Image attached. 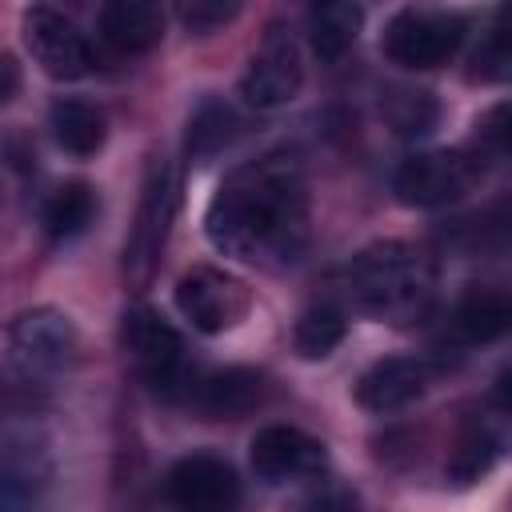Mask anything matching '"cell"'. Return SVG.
I'll list each match as a JSON object with an SVG mask.
<instances>
[{"label":"cell","instance_id":"obj_1","mask_svg":"<svg viewBox=\"0 0 512 512\" xmlns=\"http://www.w3.org/2000/svg\"><path fill=\"white\" fill-rule=\"evenodd\" d=\"M208 240L248 264H292L308 244V184L288 152H268L240 164L216 188Z\"/></svg>","mask_w":512,"mask_h":512},{"label":"cell","instance_id":"obj_2","mask_svg":"<svg viewBox=\"0 0 512 512\" xmlns=\"http://www.w3.org/2000/svg\"><path fill=\"white\" fill-rule=\"evenodd\" d=\"M344 276H348L352 300L364 312L392 320V324H408L424 316L432 304V288H436L432 260L404 240L368 244L364 252L352 256Z\"/></svg>","mask_w":512,"mask_h":512},{"label":"cell","instance_id":"obj_3","mask_svg":"<svg viewBox=\"0 0 512 512\" xmlns=\"http://www.w3.org/2000/svg\"><path fill=\"white\" fill-rule=\"evenodd\" d=\"M172 216H176V176L164 160H152L148 176H144V188H140L132 232L124 240V280L132 288L152 284V276L160 268V252L168 244Z\"/></svg>","mask_w":512,"mask_h":512},{"label":"cell","instance_id":"obj_4","mask_svg":"<svg viewBox=\"0 0 512 512\" xmlns=\"http://www.w3.org/2000/svg\"><path fill=\"white\" fill-rule=\"evenodd\" d=\"M480 176H484V160L476 152L436 148V152L408 156L392 176V192L408 208H440L472 192Z\"/></svg>","mask_w":512,"mask_h":512},{"label":"cell","instance_id":"obj_5","mask_svg":"<svg viewBox=\"0 0 512 512\" xmlns=\"http://www.w3.org/2000/svg\"><path fill=\"white\" fill-rule=\"evenodd\" d=\"M464 44V20L436 8H404L384 24V56L400 68H440Z\"/></svg>","mask_w":512,"mask_h":512},{"label":"cell","instance_id":"obj_6","mask_svg":"<svg viewBox=\"0 0 512 512\" xmlns=\"http://www.w3.org/2000/svg\"><path fill=\"white\" fill-rule=\"evenodd\" d=\"M120 340H124V352L132 356L136 372H140L156 392H164V396L184 392V384H188L184 344H180V332H176L160 312H152L148 304H132V308L124 312Z\"/></svg>","mask_w":512,"mask_h":512},{"label":"cell","instance_id":"obj_7","mask_svg":"<svg viewBox=\"0 0 512 512\" xmlns=\"http://www.w3.org/2000/svg\"><path fill=\"white\" fill-rule=\"evenodd\" d=\"M76 328L56 308L20 312L8 324V356L24 376H60L76 360Z\"/></svg>","mask_w":512,"mask_h":512},{"label":"cell","instance_id":"obj_8","mask_svg":"<svg viewBox=\"0 0 512 512\" xmlns=\"http://www.w3.org/2000/svg\"><path fill=\"white\" fill-rule=\"evenodd\" d=\"M176 308L196 332L216 336L248 312V288L236 276L200 264L176 280Z\"/></svg>","mask_w":512,"mask_h":512},{"label":"cell","instance_id":"obj_9","mask_svg":"<svg viewBox=\"0 0 512 512\" xmlns=\"http://www.w3.org/2000/svg\"><path fill=\"white\" fill-rule=\"evenodd\" d=\"M164 492L172 512H236L240 480L228 460L212 452H192L176 460L164 476Z\"/></svg>","mask_w":512,"mask_h":512},{"label":"cell","instance_id":"obj_10","mask_svg":"<svg viewBox=\"0 0 512 512\" xmlns=\"http://www.w3.org/2000/svg\"><path fill=\"white\" fill-rule=\"evenodd\" d=\"M24 44L52 80H80L92 68L88 36L48 4H32L24 12Z\"/></svg>","mask_w":512,"mask_h":512},{"label":"cell","instance_id":"obj_11","mask_svg":"<svg viewBox=\"0 0 512 512\" xmlns=\"http://www.w3.org/2000/svg\"><path fill=\"white\" fill-rule=\"evenodd\" d=\"M300 84H304V60H300V48L288 32H272L264 36V44L252 52L244 76H240V96L248 108H284L300 96Z\"/></svg>","mask_w":512,"mask_h":512},{"label":"cell","instance_id":"obj_12","mask_svg":"<svg viewBox=\"0 0 512 512\" xmlns=\"http://www.w3.org/2000/svg\"><path fill=\"white\" fill-rule=\"evenodd\" d=\"M184 396L208 420H236L264 400V376L256 368H216L184 384Z\"/></svg>","mask_w":512,"mask_h":512},{"label":"cell","instance_id":"obj_13","mask_svg":"<svg viewBox=\"0 0 512 512\" xmlns=\"http://www.w3.org/2000/svg\"><path fill=\"white\" fill-rule=\"evenodd\" d=\"M432 384V364L420 356H384L356 380V400L368 412H392L424 396Z\"/></svg>","mask_w":512,"mask_h":512},{"label":"cell","instance_id":"obj_14","mask_svg":"<svg viewBox=\"0 0 512 512\" xmlns=\"http://www.w3.org/2000/svg\"><path fill=\"white\" fill-rule=\"evenodd\" d=\"M320 460H324V448L292 424H268L252 436V468L268 484L304 476V472L320 468Z\"/></svg>","mask_w":512,"mask_h":512},{"label":"cell","instance_id":"obj_15","mask_svg":"<svg viewBox=\"0 0 512 512\" xmlns=\"http://www.w3.org/2000/svg\"><path fill=\"white\" fill-rule=\"evenodd\" d=\"M96 28L108 48H116L124 56H140L160 44L164 12H160V4H148V0H108L96 12Z\"/></svg>","mask_w":512,"mask_h":512},{"label":"cell","instance_id":"obj_16","mask_svg":"<svg viewBox=\"0 0 512 512\" xmlns=\"http://www.w3.org/2000/svg\"><path fill=\"white\" fill-rule=\"evenodd\" d=\"M508 320H512V304L500 288H468L452 312V332L464 340V344H488V340H500L508 332Z\"/></svg>","mask_w":512,"mask_h":512},{"label":"cell","instance_id":"obj_17","mask_svg":"<svg viewBox=\"0 0 512 512\" xmlns=\"http://www.w3.org/2000/svg\"><path fill=\"white\" fill-rule=\"evenodd\" d=\"M360 24H364V8L352 4V0L316 4L308 12V44H312V52L320 60H340L356 44Z\"/></svg>","mask_w":512,"mask_h":512},{"label":"cell","instance_id":"obj_18","mask_svg":"<svg viewBox=\"0 0 512 512\" xmlns=\"http://www.w3.org/2000/svg\"><path fill=\"white\" fill-rule=\"evenodd\" d=\"M48 128H52L56 144L72 156H96L104 144V116L88 100H72V96L56 100L48 112Z\"/></svg>","mask_w":512,"mask_h":512},{"label":"cell","instance_id":"obj_19","mask_svg":"<svg viewBox=\"0 0 512 512\" xmlns=\"http://www.w3.org/2000/svg\"><path fill=\"white\" fill-rule=\"evenodd\" d=\"M240 136V116L220 104V100H204L192 120H188V136H184V152L192 164H208L212 156H220L232 140Z\"/></svg>","mask_w":512,"mask_h":512},{"label":"cell","instance_id":"obj_20","mask_svg":"<svg viewBox=\"0 0 512 512\" xmlns=\"http://www.w3.org/2000/svg\"><path fill=\"white\" fill-rule=\"evenodd\" d=\"M92 216H96V192H92L84 180L60 184V188L44 200V212H40L44 232H48L52 240H72V236H80V232L92 224Z\"/></svg>","mask_w":512,"mask_h":512},{"label":"cell","instance_id":"obj_21","mask_svg":"<svg viewBox=\"0 0 512 512\" xmlns=\"http://www.w3.org/2000/svg\"><path fill=\"white\" fill-rule=\"evenodd\" d=\"M344 332H348L344 312L332 308V304H316V308L300 312V320L292 328V344H296V352L304 360H324L344 340Z\"/></svg>","mask_w":512,"mask_h":512},{"label":"cell","instance_id":"obj_22","mask_svg":"<svg viewBox=\"0 0 512 512\" xmlns=\"http://www.w3.org/2000/svg\"><path fill=\"white\" fill-rule=\"evenodd\" d=\"M496 456H500V436L492 428L472 424V428L460 432V440H456V448L448 456V476L456 484H472L496 464Z\"/></svg>","mask_w":512,"mask_h":512},{"label":"cell","instance_id":"obj_23","mask_svg":"<svg viewBox=\"0 0 512 512\" xmlns=\"http://www.w3.org/2000/svg\"><path fill=\"white\" fill-rule=\"evenodd\" d=\"M236 12H240V4H236V0H180V4H176L180 24H184L188 32H196V36L216 32V28H220V24H228Z\"/></svg>","mask_w":512,"mask_h":512},{"label":"cell","instance_id":"obj_24","mask_svg":"<svg viewBox=\"0 0 512 512\" xmlns=\"http://www.w3.org/2000/svg\"><path fill=\"white\" fill-rule=\"evenodd\" d=\"M472 64H476V68H472L476 80H488V84L508 80V72H512V48H508V28H504V24H496V28L488 32V40L476 48Z\"/></svg>","mask_w":512,"mask_h":512},{"label":"cell","instance_id":"obj_25","mask_svg":"<svg viewBox=\"0 0 512 512\" xmlns=\"http://www.w3.org/2000/svg\"><path fill=\"white\" fill-rule=\"evenodd\" d=\"M476 136H480V160H484V152L492 160H500L508 152V104H496L488 116H480Z\"/></svg>","mask_w":512,"mask_h":512},{"label":"cell","instance_id":"obj_26","mask_svg":"<svg viewBox=\"0 0 512 512\" xmlns=\"http://www.w3.org/2000/svg\"><path fill=\"white\" fill-rule=\"evenodd\" d=\"M420 108H432L428 92H404V116H396V132H404V136H424V132H432L436 116H420Z\"/></svg>","mask_w":512,"mask_h":512},{"label":"cell","instance_id":"obj_27","mask_svg":"<svg viewBox=\"0 0 512 512\" xmlns=\"http://www.w3.org/2000/svg\"><path fill=\"white\" fill-rule=\"evenodd\" d=\"M308 512H356V500L344 488H324L320 496L308 500Z\"/></svg>","mask_w":512,"mask_h":512},{"label":"cell","instance_id":"obj_28","mask_svg":"<svg viewBox=\"0 0 512 512\" xmlns=\"http://www.w3.org/2000/svg\"><path fill=\"white\" fill-rule=\"evenodd\" d=\"M16 88H20V68L12 56H0V108L16 96Z\"/></svg>","mask_w":512,"mask_h":512}]
</instances>
